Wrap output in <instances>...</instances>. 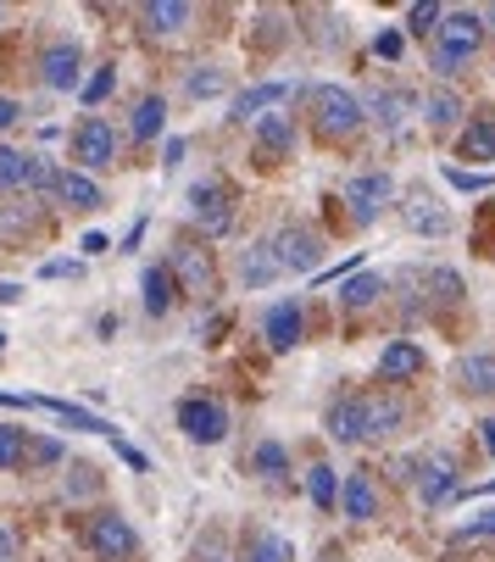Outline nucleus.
<instances>
[{
    "mask_svg": "<svg viewBox=\"0 0 495 562\" xmlns=\"http://www.w3.org/2000/svg\"><path fill=\"white\" fill-rule=\"evenodd\" d=\"M479 429H484V451H490V457H495V418H484V424H479Z\"/></svg>",
    "mask_w": 495,
    "mask_h": 562,
    "instance_id": "obj_51",
    "label": "nucleus"
},
{
    "mask_svg": "<svg viewBox=\"0 0 495 562\" xmlns=\"http://www.w3.org/2000/svg\"><path fill=\"white\" fill-rule=\"evenodd\" d=\"M239 279L251 284V290H268L273 279H279V262H273V246H251L245 251V262H239Z\"/></svg>",
    "mask_w": 495,
    "mask_h": 562,
    "instance_id": "obj_22",
    "label": "nucleus"
},
{
    "mask_svg": "<svg viewBox=\"0 0 495 562\" xmlns=\"http://www.w3.org/2000/svg\"><path fill=\"white\" fill-rule=\"evenodd\" d=\"M373 56H384V61H395V56H401V34H395V29H384V34L373 40Z\"/></svg>",
    "mask_w": 495,
    "mask_h": 562,
    "instance_id": "obj_43",
    "label": "nucleus"
},
{
    "mask_svg": "<svg viewBox=\"0 0 495 562\" xmlns=\"http://www.w3.org/2000/svg\"><path fill=\"white\" fill-rule=\"evenodd\" d=\"M12 551H18L12 546V529H0V562H12Z\"/></svg>",
    "mask_w": 495,
    "mask_h": 562,
    "instance_id": "obj_50",
    "label": "nucleus"
},
{
    "mask_svg": "<svg viewBox=\"0 0 495 562\" xmlns=\"http://www.w3.org/2000/svg\"><path fill=\"white\" fill-rule=\"evenodd\" d=\"M451 491H457V462L446 451H435L424 462V473H418V502L424 507H440V502H451Z\"/></svg>",
    "mask_w": 495,
    "mask_h": 562,
    "instance_id": "obj_8",
    "label": "nucleus"
},
{
    "mask_svg": "<svg viewBox=\"0 0 495 562\" xmlns=\"http://www.w3.org/2000/svg\"><path fill=\"white\" fill-rule=\"evenodd\" d=\"M78 246H85L90 257H101V251H106V234H85V239H78Z\"/></svg>",
    "mask_w": 495,
    "mask_h": 562,
    "instance_id": "obj_49",
    "label": "nucleus"
},
{
    "mask_svg": "<svg viewBox=\"0 0 495 562\" xmlns=\"http://www.w3.org/2000/svg\"><path fill=\"white\" fill-rule=\"evenodd\" d=\"M23 112H18V101H7V95H0V128H12Z\"/></svg>",
    "mask_w": 495,
    "mask_h": 562,
    "instance_id": "obj_48",
    "label": "nucleus"
},
{
    "mask_svg": "<svg viewBox=\"0 0 495 562\" xmlns=\"http://www.w3.org/2000/svg\"><path fill=\"white\" fill-rule=\"evenodd\" d=\"M112 156H117V134H112L106 117H85V123H78V134H72V162L78 168H106Z\"/></svg>",
    "mask_w": 495,
    "mask_h": 562,
    "instance_id": "obj_5",
    "label": "nucleus"
},
{
    "mask_svg": "<svg viewBox=\"0 0 495 562\" xmlns=\"http://www.w3.org/2000/svg\"><path fill=\"white\" fill-rule=\"evenodd\" d=\"M462 384H468L473 395H495V357H490V351L462 357Z\"/></svg>",
    "mask_w": 495,
    "mask_h": 562,
    "instance_id": "obj_23",
    "label": "nucleus"
},
{
    "mask_svg": "<svg viewBox=\"0 0 495 562\" xmlns=\"http://www.w3.org/2000/svg\"><path fill=\"white\" fill-rule=\"evenodd\" d=\"M18 295H23V290H18V284H0V306H12V301H18Z\"/></svg>",
    "mask_w": 495,
    "mask_h": 562,
    "instance_id": "obj_52",
    "label": "nucleus"
},
{
    "mask_svg": "<svg viewBox=\"0 0 495 562\" xmlns=\"http://www.w3.org/2000/svg\"><path fill=\"white\" fill-rule=\"evenodd\" d=\"M301 329H306V317H301L295 301H279V306L268 312V340H273V351H290V346L301 340Z\"/></svg>",
    "mask_w": 495,
    "mask_h": 562,
    "instance_id": "obj_15",
    "label": "nucleus"
},
{
    "mask_svg": "<svg viewBox=\"0 0 495 562\" xmlns=\"http://www.w3.org/2000/svg\"><path fill=\"white\" fill-rule=\"evenodd\" d=\"M401 401H384V395H362V440H384L401 429Z\"/></svg>",
    "mask_w": 495,
    "mask_h": 562,
    "instance_id": "obj_11",
    "label": "nucleus"
},
{
    "mask_svg": "<svg viewBox=\"0 0 495 562\" xmlns=\"http://www.w3.org/2000/svg\"><path fill=\"white\" fill-rule=\"evenodd\" d=\"M112 78H117V67H95V78H90V85H85V106L106 101V90H112Z\"/></svg>",
    "mask_w": 495,
    "mask_h": 562,
    "instance_id": "obj_40",
    "label": "nucleus"
},
{
    "mask_svg": "<svg viewBox=\"0 0 495 562\" xmlns=\"http://www.w3.org/2000/svg\"><path fill=\"white\" fill-rule=\"evenodd\" d=\"M406 223L418 228V234H446V228H451V217H446V212H429V201L412 206V212H406Z\"/></svg>",
    "mask_w": 495,
    "mask_h": 562,
    "instance_id": "obj_33",
    "label": "nucleus"
},
{
    "mask_svg": "<svg viewBox=\"0 0 495 562\" xmlns=\"http://www.w3.org/2000/svg\"><path fill=\"white\" fill-rule=\"evenodd\" d=\"M317 257H323V239H317V228H306V223H290V228L273 239L279 273H317Z\"/></svg>",
    "mask_w": 495,
    "mask_h": 562,
    "instance_id": "obj_3",
    "label": "nucleus"
},
{
    "mask_svg": "<svg viewBox=\"0 0 495 562\" xmlns=\"http://www.w3.org/2000/svg\"><path fill=\"white\" fill-rule=\"evenodd\" d=\"M173 268L184 273L190 295H206V290H212V262H206V251H195V246H179V251H173Z\"/></svg>",
    "mask_w": 495,
    "mask_h": 562,
    "instance_id": "obj_21",
    "label": "nucleus"
},
{
    "mask_svg": "<svg viewBox=\"0 0 495 562\" xmlns=\"http://www.w3.org/2000/svg\"><path fill=\"white\" fill-rule=\"evenodd\" d=\"M429 284L440 290V301H446V306H451V301H462V279H457V273H446V268H440Z\"/></svg>",
    "mask_w": 495,
    "mask_h": 562,
    "instance_id": "obj_42",
    "label": "nucleus"
},
{
    "mask_svg": "<svg viewBox=\"0 0 495 562\" xmlns=\"http://www.w3.org/2000/svg\"><path fill=\"white\" fill-rule=\"evenodd\" d=\"M251 468H257L262 479H273V485H279V479L290 473V457H284V446H273V440H262V446L251 451Z\"/></svg>",
    "mask_w": 495,
    "mask_h": 562,
    "instance_id": "obj_28",
    "label": "nucleus"
},
{
    "mask_svg": "<svg viewBox=\"0 0 495 562\" xmlns=\"http://www.w3.org/2000/svg\"><path fill=\"white\" fill-rule=\"evenodd\" d=\"M78 72H85V50H78V40H56L45 50V85L50 90H72Z\"/></svg>",
    "mask_w": 495,
    "mask_h": 562,
    "instance_id": "obj_9",
    "label": "nucleus"
},
{
    "mask_svg": "<svg viewBox=\"0 0 495 562\" xmlns=\"http://www.w3.org/2000/svg\"><path fill=\"white\" fill-rule=\"evenodd\" d=\"M206 95H223V72H212V67L190 72V101H206Z\"/></svg>",
    "mask_w": 495,
    "mask_h": 562,
    "instance_id": "obj_37",
    "label": "nucleus"
},
{
    "mask_svg": "<svg viewBox=\"0 0 495 562\" xmlns=\"http://www.w3.org/2000/svg\"><path fill=\"white\" fill-rule=\"evenodd\" d=\"M257 145H262V156L268 162H279V156H290V145H295V123L290 117H257Z\"/></svg>",
    "mask_w": 495,
    "mask_h": 562,
    "instance_id": "obj_16",
    "label": "nucleus"
},
{
    "mask_svg": "<svg viewBox=\"0 0 495 562\" xmlns=\"http://www.w3.org/2000/svg\"><path fill=\"white\" fill-rule=\"evenodd\" d=\"M190 206H195V223L206 234H228L234 228V195H228V184H195L190 190Z\"/></svg>",
    "mask_w": 495,
    "mask_h": 562,
    "instance_id": "obj_6",
    "label": "nucleus"
},
{
    "mask_svg": "<svg viewBox=\"0 0 495 562\" xmlns=\"http://www.w3.org/2000/svg\"><path fill=\"white\" fill-rule=\"evenodd\" d=\"M312 123L323 139H351L362 128V101L340 85H323V90H312Z\"/></svg>",
    "mask_w": 495,
    "mask_h": 562,
    "instance_id": "obj_1",
    "label": "nucleus"
},
{
    "mask_svg": "<svg viewBox=\"0 0 495 562\" xmlns=\"http://www.w3.org/2000/svg\"><path fill=\"white\" fill-rule=\"evenodd\" d=\"M457 117H462V101H457L451 90H435V95L424 101V123H429V128H451Z\"/></svg>",
    "mask_w": 495,
    "mask_h": 562,
    "instance_id": "obj_27",
    "label": "nucleus"
},
{
    "mask_svg": "<svg viewBox=\"0 0 495 562\" xmlns=\"http://www.w3.org/2000/svg\"><path fill=\"white\" fill-rule=\"evenodd\" d=\"M462 156L468 162H495V123L473 117V128H462Z\"/></svg>",
    "mask_w": 495,
    "mask_h": 562,
    "instance_id": "obj_24",
    "label": "nucleus"
},
{
    "mask_svg": "<svg viewBox=\"0 0 495 562\" xmlns=\"http://www.w3.org/2000/svg\"><path fill=\"white\" fill-rule=\"evenodd\" d=\"M446 179H451V190H468V195L490 190V173H462V168H446Z\"/></svg>",
    "mask_w": 495,
    "mask_h": 562,
    "instance_id": "obj_41",
    "label": "nucleus"
},
{
    "mask_svg": "<svg viewBox=\"0 0 495 562\" xmlns=\"http://www.w3.org/2000/svg\"><path fill=\"white\" fill-rule=\"evenodd\" d=\"M139 18L150 23V34H179L190 23V7L184 0H150V7H139Z\"/></svg>",
    "mask_w": 495,
    "mask_h": 562,
    "instance_id": "obj_19",
    "label": "nucleus"
},
{
    "mask_svg": "<svg viewBox=\"0 0 495 562\" xmlns=\"http://www.w3.org/2000/svg\"><path fill=\"white\" fill-rule=\"evenodd\" d=\"M245 562H295V551H290V540L284 535H251V546H245Z\"/></svg>",
    "mask_w": 495,
    "mask_h": 562,
    "instance_id": "obj_26",
    "label": "nucleus"
},
{
    "mask_svg": "<svg viewBox=\"0 0 495 562\" xmlns=\"http://www.w3.org/2000/svg\"><path fill=\"white\" fill-rule=\"evenodd\" d=\"M173 290H179L173 284V268H145V312L150 317H168L173 312V301H179Z\"/></svg>",
    "mask_w": 495,
    "mask_h": 562,
    "instance_id": "obj_18",
    "label": "nucleus"
},
{
    "mask_svg": "<svg viewBox=\"0 0 495 562\" xmlns=\"http://www.w3.org/2000/svg\"><path fill=\"white\" fill-rule=\"evenodd\" d=\"M90 546L101 551V557H128L134 551V524L128 518H117V513H101V518H90Z\"/></svg>",
    "mask_w": 495,
    "mask_h": 562,
    "instance_id": "obj_10",
    "label": "nucleus"
},
{
    "mask_svg": "<svg viewBox=\"0 0 495 562\" xmlns=\"http://www.w3.org/2000/svg\"><path fill=\"white\" fill-rule=\"evenodd\" d=\"M490 535H495V507L479 513V518H468V524L457 529V540H490Z\"/></svg>",
    "mask_w": 495,
    "mask_h": 562,
    "instance_id": "obj_39",
    "label": "nucleus"
},
{
    "mask_svg": "<svg viewBox=\"0 0 495 562\" xmlns=\"http://www.w3.org/2000/svg\"><path fill=\"white\" fill-rule=\"evenodd\" d=\"M23 462H29V468H56V462H61V446H56L50 435H34V440L23 446Z\"/></svg>",
    "mask_w": 495,
    "mask_h": 562,
    "instance_id": "obj_32",
    "label": "nucleus"
},
{
    "mask_svg": "<svg viewBox=\"0 0 495 562\" xmlns=\"http://www.w3.org/2000/svg\"><path fill=\"white\" fill-rule=\"evenodd\" d=\"M179 429L201 446H217L228 435V413H223V401H206V395H190L184 407H179Z\"/></svg>",
    "mask_w": 495,
    "mask_h": 562,
    "instance_id": "obj_4",
    "label": "nucleus"
},
{
    "mask_svg": "<svg viewBox=\"0 0 495 562\" xmlns=\"http://www.w3.org/2000/svg\"><path fill=\"white\" fill-rule=\"evenodd\" d=\"M395 195V184H390V173H357L351 184H346V206H351V217L357 223H373L379 217V206Z\"/></svg>",
    "mask_w": 495,
    "mask_h": 562,
    "instance_id": "obj_7",
    "label": "nucleus"
},
{
    "mask_svg": "<svg viewBox=\"0 0 495 562\" xmlns=\"http://www.w3.org/2000/svg\"><path fill=\"white\" fill-rule=\"evenodd\" d=\"M295 95V85L284 78V85H257V90H245L239 101H234V117L239 123H257V112H268V106H279V101H290Z\"/></svg>",
    "mask_w": 495,
    "mask_h": 562,
    "instance_id": "obj_14",
    "label": "nucleus"
},
{
    "mask_svg": "<svg viewBox=\"0 0 495 562\" xmlns=\"http://www.w3.org/2000/svg\"><path fill=\"white\" fill-rule=\"evenodd\" d=\"M328 440H340V446L362 440V395H346V401L328 407Z\"/></svg>",
    "mask_w": 495,
    "mask_h": 562,
    "instance_id": "obj_12",
    "label": "nucleus"
},
{
    "mask_svg": "<svg viewBox=\"0 0 495 562\" xmlns=\"http://www.w3.org/2000/svg\"><path fill=\"white\" fill-rule=\"evenodd\" d=\"M306 491H312V502H317V507H335V502H340V485H335V468H323V462H317V468L306 473Z\"/></svg>",
    "mask_w": 495,
    "mask_h": 562,
    "instance_id": "obj_30",
    "label": "nucleus"
},
{
    "mask_svg": "<svg viewBox=\"0 0 495 562\" xmlns=\"http://www.w3.org/2000/svg\"><path fill=\"white\" fill-rule=\"evenodd\" d=\"M23 168H29V156H23V150H12V145H0V190L23 184Z\"/></svg>",
    "mask_w": 495,
    "mask_h": 562,
    "instance_id": "obj_34",
    "label": "nucleus"
},
{
    "mask_svg": "<svg viewBox=\"0 0 495 562\" xmlns=\"http://www.w3.org/2000/svg\"><path fill=\"white\" fill-rule=\"evenodd\" d=\"M117 457H123V462H128V468H139V473H145V468H150V462H145V451H134V446H128V440H117Z\"/></svg>",
    "mask_w": 495,
    "mask_h": 562,
    "instance_id": "obj_46",
    "label": "nucleus"
},
{
    "mask_svg": "<svg viewBox=\"0 0 495 562\" xmlns=\"http://www.w3.org/2000/svg\"><path fill=\"white\" fill-rule=\"evenodd\" d=\"M424 368H429V357L412 346V340H395L379 357V379H412V373H424Z\"/></svg>",
    "mask_w": 495,
    "mask_h": 562,
    "instance_id": "obj_13",
    "label": "nucleus"
},
{
    "mask_svg": "<svg viewBox=\"0 0 495 562\" xmlns=\"http://www.w3.org/2000/svg\"><path fill=\"white\" fill-rule=\"evenodd\" d=\"M379 295H384V279H379V273H362V279H351V284L340 290V301H346L351 312H362V306H373Z\"/></svg>",
    "mask_w": 495,
    "mask_h": 562,
    "instance_id": "obj_29",
    "label": "nucleus"
},
{
    "mask_svg": "<svg viewBox=\"0 0 495 562\" xmlns=\"http://www.w3.org/2000/svg\"><path fill=\"white\" fill-rule=\"evenodd\" d=\"M357 268H362V257H346V262H340V268H328V273H317V279H323V284H335V279H340V273H357Z\"/></svg>",
    "mask_w": 495,
    "mask_h": 562,
    "instance_id": "obj_47",
    "label": "nucleus"
},
{
    "mask_svg": "<svg viewBox=\"0 0 495 562\" xmlns=\"http://www.w3.org/2000/svg\"><path fill=\"white\" fill-rule=\"evenodd\" d=\"M161 123H168V101H161V95H145V101L134 106V139H156Z\"/></svg>",
    "mask_w": 495,
    "mask_h": 562,
    "instance_id": "obj_25",
    "label": "nucleus"
},
{
    "mask_svg": "<svg viewBox=\"0 0 495 562\" xmlns=\"http://www.w3.org/2000/svg\"><path fill=\"white\" fill-rule=\"evenodd\" d=\"M56 195H61L72 212H95V206H101V190H95L90 173H61V179H56Z\"/></svg>",
    "mask_w": 495,
    "mask_h": 562,
    "instance_id": "obj_20",
    "label": "nucleus"
},
{
    "mask_svg": "<svg viewBox=\"0 0 495 562\" xmlns=\"http://www.w3.org/2000/svg\"><path fill=\"white\" fill-rule=\"evenodd\" d=\"M479 34H484V18H479V12H451V18L435 29V67H440V72H457L462 61H473Z\"/></svg>",
    "mask_w": 495,
    "mask_h": 562,
    "instance_id": "obj_2",
    "label": "nucleus"
},
{
    "mask_svg": "<svg viewBox=\"0 0 495 562\" xmlns=\"http://www.w3.org/2000/svg\"><path fill=\"white\" fill-rule=\"evenodd\" d=\"M23 429H12V424H0V468H18L23 462Z\"/></svg>",
    "mask_w": 495,
    "mask_h": 562,
    "instance_id": "obj_35",
    "label": "nucleus"
},
{
    "mask_svg": "<svg viewBox=\"0 0 495 562\" xmlns=\"http://www.w3.org/2000/svg\"><path fill=\"white\" fill-rule=\"evenodd\" d=\"M479 18H484V23H495V7H484V12H479Z\"/></svg>",
    "mask_w": 495,
    "mask_h": 562,
    "instance_id": "obj_53",
    "label": "nucleus"
},
{
    "mask_svg": "<svg viewBox=\"0 0 495 562\" xmlns=\"http://www.w3.org/2000/svg\"><path fill=\"white\" fill-rule=\"evenodd\" d=\"M72 473H78V479H67V491H78V496H85V491H95V479H90L95 468H85V462H78Z\"/></svg>",
    "mask_w": 495,
    "mask_h": 562,
    "instance_id": "obj_45",
    "label": "nucleus"
},
{
    "mask_svg": "<svg viewBox=\"0 0 495 562\" xmlns=\"http://www.w3.org/2000/svg\"><path fill=\"white\" fill-rule=\"evenodd\" d=\"M56 179H61V173H50V162H45V156H29L23 184H34V190H56Z\"/></svg>",
    "mask_w": 495,
    "mask_h": 562,
    "instance_id": "obj_38",
    "label": "nucleus"
},
{
    "mask_svg": "<svg viewBox=\"0 0 495 562\" xmlns=\"http://www.w3.org/2000/svg\"><path fill=\"white\" fill-rule=\"evenodd\" d=\"M78 273H85L78 262H45V268H40V279H78Z\"/></svg>",
    "mask_w": 495,
    "mask_h": 562,
    "instance_id": "obj_44",
    "label": "nucleus"
},
{
    "mask_svg": "<svg viewBox=\"0 0 495 562\" xmlns=\"http://www.w3.org/2000/svg\"><path fill=\"white\" fill-rule=\"evenodd\" d=\"M373 106H379V123H384L390 134H401V123H406V112H412V95H401V90H390V95H379Z\"/></svg>",
    "mask_w": 495,
    "mask_h": 562,
    "instance_id": "obj_31",
    "label": "nucleus"
},
{
    "mask_svg": "<svg viewBox=\"0 0 495 562\" xmlns=\"http://www.w3.org/2000/svg\"><path fill=\"white\" fill-rule=\"evenodd\" d=\"M446 23V12L435 7V0H429V7H412V34H424V40H435V29Z\"/></svg>",
    "mask_w": 495,
    "mask_h": 562,
    "instance_id": "obj_36",
    "label": "nucleus"
},
{
    "mask_svg": "<svg viewBox=\"0 0 495 562\" xmlns=\"http://www.w3.org/2000/svg\"><path fill=\"white\" fill-rule=\"evenodd\" d=\"M340 502H346V518H351V524H368V518L379 513L373 479H368V473H351V479H346V491H340Z\"/></svg>",
    "mask_w": 495,
    "mask_h": 562,
    "instance_id": "obj_17",
    "label": "nucleus"
}]
</instances>
